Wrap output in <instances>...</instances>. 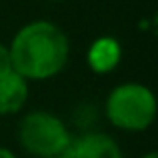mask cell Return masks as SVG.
<instances>
[{"mask_svg":"<svg viewBox=\"0 0 158 158\" xmlns=\"http://www.w3.org/2000/svg\"><path fill=\"white\" fill-rule=\"evenodd\" d=\"M64 158H122V150L112 136L104 132H88L72 138L62 154Z\"/></svg>","mask_w":158,"mask_h":158,"instance_id":"obj_4","label":"cell"},{"mask_svg":"<svg viewBox=\"0 0 158 158\" xmlns=\"http://www.w3.org/2000/svg\"><path fill=\"white\" fill-rule=\"evenodd\" d=\"M8 52L16 74L26 80H48L66 66L70 44L56 24L34 20L14 34Z\"/></svg>","mask_w":158,"mask_h":158,"instance_id":"obj_1","label":"cell"},{"mask_svg":"<svg viewBox=\"0 0 158 158\" xmlns=\"http://www.w3.org/2000/svg\"><path fill=\"white\" fill-rule=\"evenodd\" d=\"M0 158H16L14 154H12L8 148H4V146H0Z\"/></svg>","mask_w":158,"mask_h":158,"instance_id":"obj_8","label":"cell"},{"mask_svg":"<svg viewBox=\"0 0 158 158\" xmlns=\"http://www.w3.org/2000/svg\"><path fill=\"white\" fill-rule=\"evenodd\" d=\"M12 70V62H10V52H8V46H4L0 42V78L4 74H8Z\"/></svg>","mask_w":158,"mask_h":158,"instance_id":"obj_7","label":"cell"},{"mask_svg":"<svg viewBox=\"0 0 158 158\" xmlns=\"http://www.w3.org/2000/svg\"><path fill=\"white\" fill-rule=\"evenodd\" d=\"M18 140L28 154L48 158L64 154L72 136L58 116L44 110H32L20 120Z\"/></svg>","mask_w":158,"mask_h":158,"instance_id":"obj_3","label":"cell"},{"mask_svg":"<svg viewBox=\"0 0 158 158\" xmlns=\"http://www.w3.org/2000/svg\"><path fill=\"white\" fill-rule=\"evenodd\" d=\"M120 56H122V50H120V44L116 42L110 36H102V38L94 40L92 46L88 48V66L98 74L110 72L118 66Z\"/></svg>","mask_w":158,"mask_h":158,"instance_id":"obj_6","label":"cell"},{"mask_svg":"<svg viewBox=\"0 0 158 158\" xmlns=\"http://www.w3.org/2000/svg\"><path fill=\"white\" fill-rule=\"evenodd\" d=\"M48 158H64V156H48Z\"/></svg>","mask_w":158,"mask_h":158,"instance_id":"obj_10","label":"cell"},{"mask_svg":"<svg viewBox=\"0 0 158 158\" xmlns=\"http://www.w3.org/2000/svg\"><path fill=\"white\" fill-rule=\"evenodd\" d=\"M106 116L110 124L126 132H142L156 118V96L148 86L124 82L112 88L106 98Z\"/></svg>","mask_w":158,"mask_h":158,"instance_id":"obj_2","label":"cell"},{"mask_svg":"<svg viewBox=\"0 0 158 158\" xmlns=\"http://www.w3.org/2000/svg\"><path fill=\"white\" fill-rule=\"evenodd\" d=\"M142 158H158V152H156V150H150L148 154H144Z\"/></svg>","mask_w":158,"mask_h":158,"instance_id":"obj_9","label":"cell"},{"mask_svg":"<svg viewBox=\"0 0 158 158\" xmlns=\"http://www.w3.org/2000/svg\"><path fill=\"white\" fill-rule=\"evenodd\" d=\"M28 100V80L10 70L0 78V116L16 114Z\"/></svg>","mask_w":158,"mask_h":158,"instance_id":"obj_5","label":"cell"}]
</instances>
